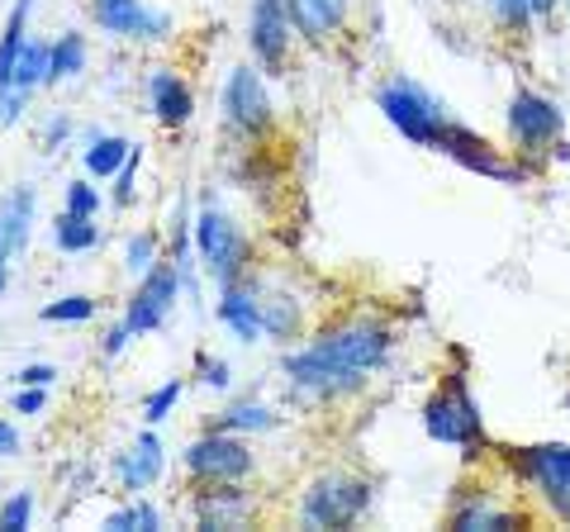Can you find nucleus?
Here are the masks:
<instances>
[{
    "label": "nucleus",
    "mask_w": 570,
    "mask_h": 532,
    "mask_svg": "<svg viewBox=\"0 0 570 532\" xmlns=\"http://www.w3.org/2000/svg\"><path fill=\"white\" fill-rule=\"evenodd\" d=\"M561 10H566V0H532V14H538V24H557Z\"/></svg>",
    "instance_id": "nucleus-37"
},
{
    "label": "nucleus",
    "mask_w": 570,
    "mask_h": 532,
    "mask_svg": "<svg viewBox=\"0 0 570 532\" xmlns=\"http://www.w3.org/2000/svg\"><path fill=\"white\" fill-rule=\"evenodd\" d=\"M494 24L509 33V39H528L538 29V14H532V0H490Z\"/></svg>",
    "instance_id": "nucleus-24"
},
{
    "label": "nucleus",
    "mask_w": 570,
    "mask_h": 532,
    "mask_svg": "<svg viewBox=\"0 0 570 532\" xmlns=\"http://www.w3.org/2000/svg\"><path fill=\"white\" fill-rule=\"evenodd\" d=\"M129 152H134L129 138H96V144L86 148V171L110 176V171H119L124 162H129Z\"/></svg>",
    "instance_id": "nucleus-25"
},
{
    "label": "nucleus",
    "mask_w": 570,
    "mask_h": 532,
    "mask_svg": "<svg viewBox=\"0 0 570 532\" xmlns=\"http://www.w3.org/2000/svg\"><path fill=\"white\" fill-rule=\"evenodd\" d=\"M285 6H291L295 33L305 43H328L352 14V0H285Z\"/></svg>",
    "instance_id": "nucleus-16"
},
{
    "label": "nucleus",
    "mask_w": 570,
    "mask_h": 532,
    "mask_svg": "<svg viewBox=\"0 0 570 532\" xmlns=\"http://www.w3.org/2000/svg\"><path fill=\"white\" fill-rule=\"evenodd\" d=\"M390 328L376 318H347V324L324 328L309 347L285 357V381L309 400H337L356 395L376 371L390 362Z\"/></svg>",
    "instance_id": "nucleus-1"
},
{
    "label": "nucleus",
    "mask_w": 570,
    "mask_h": 532,
    "mask_svg": "<svg viewBox=\"0 0 570 532\" xmlns=\"http://www.w3.org/2000/svg\"><path fill=\"white\" fill-rule=\"evenodd\" d=\"M91 314H96V299H86V295H67V299L43 305L48 324H81V318H91Z\"/></svg>",
    "instance_id": "nucleus-29"
},
{
    "label": "nucleus",
    "mask_w": 570,
    "mask_h": 532,
    "mask_svg": "<svg viewBox=\"0 0 570 532\" xmlns=\"http://www.w3.org/2000/svg\"><path fill=\"white\" fill-rule=\"evenodd\" d=\"M176 286H181V272H176V262H157L153 272H142V286L134 290L129 314H124V324H129L134 338H138V333H157V328H163V318L171 314Z\"/></svg>",
    "instance_id": "nucleus-11"
},
{
    "label": "nucleus",
    "mask_w": 570,
    "mask_h": 532,
    "mask_svg": "<svg viewBox=\"0 0 570 532\" xmlns=\"http://www.w3.org/2000/svg\"><path fill=\"white\" fill-rule=\"evenodd\" d=\"M262 324L272 338H295V328H299V309L291 305V299H262Z\"/></svg>",
    "instance_id": "nucleus-26"
},
{
    "label": "nucleus",
    "mask_w": 570,
    "mask_h": 532,
    "mask_svg": "<svg viewBox=\"0 0 570 532\" xmlns=\"http://www.w3.org/2000/svg\"><path fill=\"white\" fill-rule=\"evenodd\" d=\"M219 428H224V433H238V428L262 433V428H276V414L262 410V404H234V410L219 418Z\"/></svg>",
    "instance_id": "nucleus-27"
},
{
    "label": "nucleus",
    "mask_w": 570,
    "mask_h": 532,
    "mask_svg": "<svg viewBox=\"0 0 570 532\" xmlns=\"http://www.w3.org/2000/svg\"><path fill=\"white\" fill-rule=\"evenodd\" d=\"M219 318L238 333L243 343H257L262 333H266V324H262V299L243 295V290H234V286H228L224 299H219Z\"/></svg>",
    "instance_id": "nucleus-20"
},
{
    "label": "nucleus",
    "mask_w": 570,
    "mask_h": 532,
    "mask_svg": "<svg viewBox=\"0 0 570 532\" xmlns=\"http://www.w3.org/2000/svg\"><path fill=\"white\" fill-rule=\"evenodd\" d=\"M67 209H71V215H86V219H96V209H100V195H96V186H86V181H71V186H67Z\"/></svg>",
    "instance_id": "nucleus-33"
},
{
    "label": "nucleus",
    "mask_w": 570,
    "mask_h": 532,
    "mask_svg": "<svg viewBox=\"0 0 570 532\" xmlns=\"http://www.w3.org/2000/svg\"><path fill=\"white\" fill-rule=\"evenodd\" d=\"M423 433L442 442V447H456L461 456H480L490 447L485 414H480V400H475L466 371H448L438 381V390L423 404Z\"/></svg>",
    "instance_id": "nucleus-2"
},
{
    "label": "nucleus",
    "mask_w": 570,
    "mask_h": 532,
    "mask_svg": "<svg viewBox=\"0 0 570 532\" xmlns=\"http://www.w3.org/2000/svg\"><path fill=\"white\" fill-rule=\"evenodd\" d=\"M52 376H58L52 366H24L20 371V385H52Z\"/></svg>",
    "instance_id": "nucleus-38"
},
{
    "label": "nucleus",
    "mask_w": 570,
    "mask_h": 532,
    "mask_svg": "<svg viewBox=\"0 0 570 532\" xmlns=\"http://www.w3.org/2000/svg\"><path fill=\"white\" fill-rule=\"evenodd\" d=\"M29 224H33V190L14 186L6 200H0V295H6V280H10V262L20 257L29 243Z\"/></svg>",
    "instance_id": "nucleus-14"
},
{
    "label": "nucleus",
    "mask_w": 570,
    "mask_h": 532,
    "mask_svg": "<svg viewBox=\"0 0 570 532\" xmlns=\"http://www.w3.org/2000/svg\"><path fill=\"white\" fill-rule=\"evenodd\" d=\"M157 257V238L153 234H134L129 238V247H124V266H129V272H153V262Z\"/></svg>",
    "instance_id": "nucleus-30"
},
{
    "label": "nucleus",
    "mask_w": 570,
    "mask_h": 532,
    "mask_svg": "<svg viewBox=\"0 0 570 532\" xmlns=\"http://www.w3.org/2000/svg\"><path fill=\"white\" fill-rule=\"evenodd\" d=\"M29 513H33V494L20 490L6 509H0V532H24L29 528Z\"/></svg>",
    "instance_id": "nucleus-31"
},
{
    "label": "nucleus",
    "mask_w": 570,
    "mask_h": 532,
    "mask_svg": "<svg viewBox=\"0 0 570 532\" xmlns=\"http://www.w3.org/2000/svg\"><path fill=\"white\" fill-rule=\"evenodd\" d=\"M247 39H253V52L262 67L281 72L285 58H291L295 43V20L285 0H253V14H247Z\"/></svg>",
    "instance_id": "nucleus-10"
},
{
    "label": "nucleus",
    "mask_w": 570,
    "mask_h": 532,
    "mask_svg": "<svg viewBox=\"0 0 570 532\" xmlns=\"http://www.w3.org/2000/svg\"><path fill=\"white\" fill-rule=\"evenodd\" d=\"M200 381H205V385H214V390H224V385H228V366L205 357V362H200Z\"/></svg>",
    "instance_id": "nucleus-36"
},
{
    "label": "nucleus",
    "mask_w": 570,
    "mask_h": 532,
    "mask_svg": "<svg viewBox=\"0 0 570 532\" xmlns=\"http://www.w3.org/2000/svg\"><path fill=\"white\" fill-rule=\"evenodd\" d=\"M115 475H119V485H124V490H134V494H138V490H148L157 475H163V442H157L153 433H142L134 447L115 461Z\"/></svg>",
    "instance_id": "nucleus-17"
},
{
    "label": "nucleus",
    "mask_w": 570,
    "mask_h": 532,
    "mask_svg": "<svg viewBox=\"0 0 570 532\" xmlns=\"http://www.w3.org/2000/svg\"><path fill=\"white\" fill-rule=\"evenodd\" d=\"M247 513H253V500L243 490H205L195 500V519L200 528H243Z\"/></svg>",
    "instance_id": "nucleus-18"
},
{
    "label": "nucleus",
    "mask_w": 570,
    "mask_h": 532,
    "mask_svg": "<svg viewBox=\"0 0 570 532\" xmlns=\"http://www.w3.org/2000/svg\"><path fill=\"white\" fill-rule=\"evenodd\" d=\"M504 129H509V148L519 162H528L532 171H542L551 157L566 148V110L557 96L519 86L504 105Z\"/></svg>",
    "instance_id": "nucleus-3"
},
{
    "label": "nucleus",
    "mask_w": 570,
    "mask_h": 532,
    "mask_svg": "<svg viewBox=\"0 0 570 532\" xmlns=\"http://www.w3.org/2000/svg\"><path fill=\"white\" fill-rule=\"evenodd\" d=\"M224 115L243 134H262L266 124H272V96H266V81H262L257 67H234V72H228Z\"/></svg>",
    "instance_id": "nucleus-12"
},
{
    "label": "nucleus",
    "mask_w": 570,
    "mask_h": 532,
    "mask_svg": "<svg viewBox=\"0 0 570 532\" xmlns=\"http://www.w3.org/2000/svg\"><path fill=\"white\" fill-rule=\"evenodd\" d=\"M43 410V385H29L14 395V414H39Z\"/></svg>",
    "instance_id": "nucleus-35"
},
{
    "label": "nucleus",
    "mask_w": 570,
    "mask_h": 532,
    "mask_svg": "<svg viewBox=\"0 0 570 532\" xmlns=\"http://www.w3.org/2000/svg\"><path fill=\"white\" fill-rule=\"evenodd\" d=\"M52 243L62 247V253H91V247H100V228L96 219H86V215H67L58 219V228H52Z\"/></svg>",
    "instance_id": "nucleus-21"
},
{
    "label": "nucleus",
    "mask_w": 570,
    "mask_h": 532,
    "mask_svg": "<svg viewBox=\"0 0 570 532\" xmlns=\"http://www.w3.org/2000/svg\"><path fill=\"white\" fill-rule=\"evenodd\" d=\"M138 157H142V152L134 148V152H129V162L119 167V190H115V200H119V205H129V200H134V171H138Z\"/></svg>",
    "instance_id": "nucleus-34"
},
{
    "label": "nucleus",
    "mask_w": 570,
    "mask_h": 532,
    "mask_svg": "<svg viewBox=\"0 0 570 532\" xmlns=\"http://www.w3.org/2000/svg\"><path fill=\"white\" fill-rule=\"evenodd\" d=\"M566 10H570V0H566Z\"/></svg>",
    "instance_id": "nucleus-41"
},
{
    "label": "nucleus",
    "mask_w": 570,
    "mask_h": 532,
    "mask_svg": "<svg viewBox=\"0 0 570 532\" xmlns=\"http://www.w3.org/2000/svg\"><path fill=\"white\" fill-rule=\"evenodd\" d=\"M134 338V333H129V324H119V328H110V338H105V352H110V357H115V352L124 347V343H129Z\"/></svg>",
    "instance_id": "nucleus-40"
},
{
    "label": "nucleus",
    "mask_w": 570,
    "mask_h": 532,
    "mask_svg": "<svg viewBox=\"0 0 570 532\" xmlns=\"http://www.w3.org/2000/svg\"><path fill=\"white\" fill-rule=\"evenodd\" d=\"M195 247H200V257H205V272L219 280L224 290L243 276V266H247V238H243V228L234 219L219 215V209H205V215L195 219Z\"/></svg>",
    "instance_id": "nucleus-8"
},
{
    "label": "nucleus",
    "mask_w": 570,
    "mask_h": 532,
    "mask_svg": "<svg viewBox=\"0 0 570 532\" xmlns=\"http://www.w3.org/2000/svg\"><path fill=\"white\" fill-rule=\"evenodd\" d=\"M77 72H86V39L81 33H62L48 58V81H71Z\"/></svg>",
    "instance_id": "nucleus-22"
},
{
    "label": "nucleus",
    "mask_w": 570,
    "mask_h": 532,
    "mask_svg": "<svg viewBox=\"0 0 570 532\" xmlns=\"http://www.w3.org/2000/svg\"><path fill=\"white\" fill-rule=\"evenodd\" d=\"M96 24L115 39H163L171 29L167 14L148 10L142 0H96Z\"/></svg>",
    "instance_id": "nucleus-13"
},
{
    "label": "nucleus",
    "mask_w": 570,
    "mask_h": 532,
    "mask_svg": "<svg viewBox=\"0 0 570 532\" xmlns=\"http://www.w3.org/2000/svg\"><path fill=\"white\" fill-rule=\"evenodd\" d=\"M181 400V381H167V385H157L153 395H148V410H142V418L148 423H163L171 414V404Z\"/></svg>",
    "instance_id": "nucleus-32"
},
{
    "label": "nucleus",
    "mask_w": 570,
    "mask_h": 532,
    "mask_svg": "<svg viewBox=\"0 0 570 532\" xmlns=\"http://www.w3.org/2000/svg\"><path fill=\"white\" fill-rule=\"evenodd\" d=\"M442 157H452L456 167H466V171H475V176H485V181H499V186H523V181H532V171L528 162H519L513 157V148H494L485 134H475V129H466V124H448V129L438 134V144H433Z\"/></svg>",
    "instance_id": "nucleus-6"
},
{
    "label": "nucleus",
    "mask_w": 570,
    "mask_h": 532,
    "mask_svg": "<svg viewBox=\"0 0 570 532\" xmlns=\"http://www.w3.org/2000/svg\"><path fill=\"white\" fill-rule=\"evenodd\" d=\"M376 105H381V115L395 124V129H400L414 148H433L438 134L452 124L448 110H442V100L428 91V86H419L414 77H404V72H395V77L381 86Z\"/></svg>",
    "instance_id": "nucleus-5"
},
{
    "label": "nucleus",
    "mask_w": 570,
    "mask_h": 532,
    "mask_svg": "<svg viewBox=\"0 0 570 532\" xmlns=\"http://www.w3.org/2000/svg\"><path fill=\"white\" fill-rule=\"evenodd\" d=\"M105 528H110V532H129V528L153 532V528H163V513H157L153 504H129V509L110 513V519H105Z\"/></svg>",
    "instance_id": "nucleus-28"
},
{
    "label": "nucleus",
    "mask_w": 570,
    "mask_h": 532,
    "mask_svg": "<svg viewBox=\"0 0 570 532\" xmlns=\"http://www.w3.org/2000/svg\"><path fill=\"white\" fill-rule=\"evenodd\" d=\"M148 91H153V115H157V124H167V129H181V124L190 119L195 100H190V91H186V86L176 81L171 72H157Z\"/></svg>",
    "instance_id": "nucleus-19"
},
{
    "label": "nucleus",
    "mask_w": 570,
    "mask_h": 532,
    "mask_svg": "<svg viewBox=\"0 0 570 532\" xmlns=\"http://www.w3.org/2000/svg\"><path fill=\"white\" fill-rule=\"evenodd\" d=\"M14 452H20V433H14L10 423L0 418V456H14Z\"/></svg>",
    "instance_id": "nucleus-39"
},
{
    "label": "nucleus",
    "mask_w": 570,
    "mask_h": 532,
    "mask_svg": "<svg viewBox=\"0 0 570 532\" xmlns=\"http://www.w3.org/2000/svg\"><path fill=\"white\" fill-rule=\"evenodd\" d=\"M504 466L557 523H570V442L547 437L528 447H504Z\"/></svg>",
    "instance_id": "nucleus-4"
},
{
    "label": "nucleus",
    "mask_w": 570,
    "mask_h": 532,
    "mask_svg": "<svg viewBox=\"0 0 570 532\" xmlns=\"http://www.w3.org/2000/svg\"><path fill=\"white\" fill-rule=\"evenodd\" d=\"M371 500H376L371 481L347 471H328L299 500V528H352L371 509Z\"/></svg>",
    "instance_id": "nucleus-7"
},
{
    "label": "nucleus",
    "mask_w": 570,
    "mask_h": 532,
    "mask_svg": "<svg viewBox=\"0 0 570 532\" xmlns=\"http://www.w3.org/2000/svg\"><path fill=\"white\" fill-rule=\"evenodd\" d=\"M186 466H190V475H200V481L234 485V481H243V475L253 471V452H247V442L228 437V433L219 428V433H209V437H200V442H190Z\"/></svg>",
    "instance_id": "nucleus-9"
},
{
    "label": "nucleus",
    "mask_w": 570,
    "mask_h": 532,
    "mask_svg": "<svg viewBox=\"0 0 570 532\" xmlns=\"http://www.w3.org/2000/svg\"><path fill=\"white\" fill-rule=\"evenodd\" d=\"M48 58H52V48L24 43L20 58H14V72H10V91H33L39 81H48Z\"/></svg>",
    "instance_id": "nucleus-23"
},
{
    "label": "nucleus",
    "mask_w": 570,
    "mask_h": 532,
    "mask_svg": "<svg viewBox=\"0 0 570 532\" xmlns=\"http://www.w3.org/2000/svg\"><path fill=\"white\" fill-rule=\"evenodd\" d=\"M456 532H494V528H523L528 523V513H519L513 504H499L490 500L485 490H475L466 494L456 509H452V519H448Z\"/></svg>",
    "instance_id": "nucleus-15"
}]
</instances>
